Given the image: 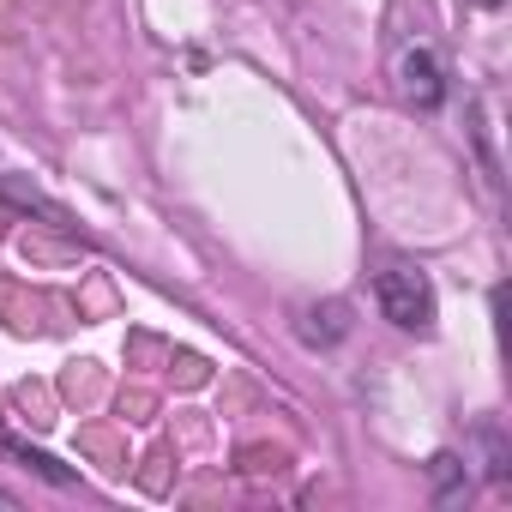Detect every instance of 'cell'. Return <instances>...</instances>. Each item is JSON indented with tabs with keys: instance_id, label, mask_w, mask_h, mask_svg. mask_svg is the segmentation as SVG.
<instances>
[{
	"instance_id": "obj_4",
	"label": "cell",
	"mask_w": 512,
	"mask_h": 512,
	"mask_svg": "<svg viewBox=\"0 0 512 512\" xmlns=\"http://www.w3.org/2000/svg\"><path fill=\"white\" fill-rule=\"evenodd\" d=\"M458 476H464V464H458L452 452H440V458H434V482H440V494H452V488H458Z\"/></svg>"
},
{
	"instance_id": "obj_2",
	"label": "cell",
	"mask_w": 512,
	"mask_h": 512,
	"mask_svg": "<svg viewBox=\"0 0 512 512\" xmlns=\"http://www.w3.org/2000/svg\"><path fill=\"white\" fill-rule=\"evenodd\" d=\"M392 85H398V97H404L410 109L434 115V109L446 103V61H440V49H434V43H404V49L392 55Z\"/></svg>"
},
{
	"instance_id": "obj_1",
	"label": "cell",
	"mask_w": 512,
	"mask_h": 512,
	"mask_svg": "<svg viewBox=\"0 0 512 512\" xmlns=\"http://www.w3.org/2000/svg\"><path fill=\"white\" fill-rule=\"evenodd\" d=\"M374 302H380V314H386L392 326H404V332H428V326H434V284H428V272H416V266H386V272L374 278Z\"/></svg>"
},
{
	"instance_id": "obj_3",
	"label": "cell",
	"mask_w": 512,
	"mask_h": 512,
	"mask_svg": "<svg viewBox=\"0 0 512 512\" xmlns=\"http://www.w3.org/2000/svg\"><path fill=\"white\" fill-rule=\"evenodd\" d=\"M344 302H326V308H302V344H332V338H344Z\"/></svg>"
},
{
	"instance_id": "obj_5",
	"label": "cell",
	"mask_w": 512,
	"mask_h": 512,
	"mask_svg": "<svg viewBox=\"0 0 512 512\" xmlns=\"http://www.w3.org/2000/svg\"><path fill=\"white\" fill-rule=\"evenodd\" d=\"M0 506H13V494H0Z\"/></svg>"
}]
</instances>
